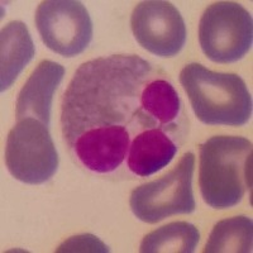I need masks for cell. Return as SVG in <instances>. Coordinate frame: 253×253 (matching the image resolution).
<instances>
[{
	"mask_svg": "<svg viewBox=\"0 0 253 253\" xmlns=\"http://www.w3.org/2000/svg\"><path fill=\"white\" fill-rule=\"evenodd\" d=\"M187 119L166 74L135 55L83 63L61 105V129L86 170L118 177L148 144L184 142Z\"/></svg>",
	"mask_w": 253,
	"mask_h": 253,
	"instance_id": "1",
	"label": "cell"
},
{
	"mask_svg": "<svg viewBox=\"0 0 253 253\" xmlns=\"http://www.w3.org/2000/svg\"><path fill=\"white\" fill-rule=\"evenodd\" d=\"M252 143L237 135H214L200 146L199 186L214 209H229L251 187Z\"/></svg>",
	"mask_w": 253,
	"mask_h": 253,
	"instance_id": "2",
	"label": "cell"
},
{
	"mask_svg": "<svg viewBox=\"0 0 253 253\" xmlns=\"http://www.w3.org/2000/svg\"><path fill=\"white\" fill-rule=\"evenodd\" d=\"M180 83L196 118L204 124L242 126L251 119L252 98L241 76L189 63L180 72Z\"/></svg>",
	"mask_w": 253,
	"mask_h": 253,
	"instance_id": "3",
	"label": "cell"
},
{
	"mask_svg": "<svg viewBox=\"0 0 253 253\" xmlns=\"http://www.w3.org/2000/svg\"><path fill=\"white\" fill-rule=\"evenodd\" d=\"M195 156L187 152L169 173L155 181L135 187L129 205L139 220L155 224L176 214H190L195 210L193 176Z\"/></svg>",
	"mask_w": 253,
	"mask_h": 253,
	"instance_id": "4",
	"label": "cell"
},
{
	"mask_svg": "<svg viewBox=\"0 0 253 253\" xmlns=\"http://www.w3.org/2000/svg\"><path fill=\"white\" fill-rule=\"evenodd\" d=\"M199 42L205 56L213 62H237L252 46V15L234 1L211 4L200 18Z\"/></svg>",
	"mask_w": 253,
	"mask_h": 253,
	"instance_id": "5",
	"label": "cell"
},
{
	"mask_svg": "<svg viewBox=\"0 0 253 253\" xmlns=\"http://www.w3.org/2000/svg\"><path fill=\"white\" fill-rule=\"evenodd\" d=\"M5 165L13 177L29 185L48 181L58 167V153L46 124L18 121L6 138Z\"/></svg>",
	"mask_w": 253,
	"mask_h": 253,
	"instance_id": "6",
	"label": "cell"
},
{
	"mask_svg": "<svg viewBox=\"0 0 253 253\" xmlns=\"http://www.w3.org/2000/svg\"><path fill=\"white\" fill-rule=\"evenodd\" d=\"M36 26L43 43L65 57L83 53L92 40V22L76 0H47L36 12Z\"/></svg>",
	"mask_w": 253,
	"mask_h": 253,
	"instance_id": "7",
	"label": "cell"
},
{
	"mask_svg": "<svg viewBox=\"0 0 253 253\" xmlns=\"http://www.w3.org/2000/svg\"><path fill=\"white\" fill-rule=\"evenodd\" d=\"M130 28L135 41L160 57H175L186 42L184 18L169 1L148 0L137 4L130 17Z\"/></svg>",
	"mask_w": 253,
	"mask_h": 253,
	"instance_id": "8",
	"label": "cell"
},
{
	"mask_svg": "<svg viewBox=\"0 0 253 253\" xmlns=\"http://www.w3.org/2000/svg\"><path fill=\"white\" fill-rule=\"evenodd\" d=\"M65 76L62 65L51 60L38 63L20 90L17 100V119L35 118L49 126L53 95Z\"/></svg>",
	"mask_w": 253,
	"mask_h": 253,
	"instance_id": "9",
	"label": "cell"
},
{
	"mask_svg": "<svg viewBox=\"0 0 253 253\" xmlns=\"http://www.w3.org/2000/svg\"><path fill=\"white\" fill-rule=\"evenodd\" d=\"M35 43L23 22L13 20L0 35V90L5 91L35 57Z\"/></svg>",
	"mask_w": 253,
	"mask_h": 253,
	"instance_id": "10",
	"label": "cell"
},
{
	"mask_svg": "<svg viewBox=\"0 0 253 253\" xmlns=\"http://www.w3.org/2000/svg\"><path fill=\"white\" fill-rule=\"evenodd\" d=\"M200 241L195 225L173 221L147 234L141 243L142 253H193Z\"/></svg>",
	"mask_w": 253,
	"mask_h": 253,
	"instance_id": "11",
	"label": "cell"
},
{
	"mask_svg": "<svg viewBox=\"0 0 253 253\" xmlns=\"http://www.w3.org/2000/svg\"><path fill=\"white\" fill-rule=\"evenodd\" d=\"M253 221L245 215L218 221L210 233L205 253L252 252Z\"/></svg>",
	"mask_w": 253,
	"mask_h": 253,
	"instance_id": "12",
	"label": "cell"
},
{
	"mask_svg": "<svg viewBox=\"0 0 253 253\" xmlns=\"http://www.w3.org/2000/svg\"><path fill=\"white\" fill-rule=\"evenodd\" d=\"M56 252H109V248L104 245L98 237L91 234L71 237L65 241Z\"/></svg>",
	"mask_w": 253,
	"mask_h": 253,
	"instance_id": "13",
	"label": "cell"
}]
</instances>
